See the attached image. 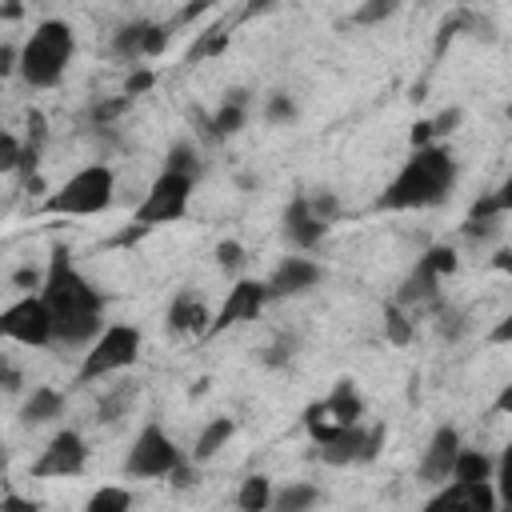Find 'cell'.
I'll list each match as a JSON object with an SVG mask.
<instances>
[{
  "label": "cell",
  "mask_w": 512,
  "mask_h": 512,
  "mask_svg": "<svg viewBox=\"0 0 512 512\" xmlns=\"http://www.w3.org/2000/svg\"><path fill=\"white\" fill-rule=\"evenodd\" d=\"M40 300L48 304L56 344L80 348V344H96V336L104 332V296L76 272L64 244H56L48 256Z\"/></svg>",
  "instance_id": "cell-1"
},
{
  "label": "cell",
  "mask_w": 512,
  "mask_h": 512,
  "mask_svg": "<svg viewBox=\"0 0 512 512\" xmlns=\"http://www.w3.org/2000/svg\"><path fill=\"white\" fill-rule=\"evenodd\" d=\"M456 188V156L444 144H428L416 148L400 172L388 180V188L380 192L376 208L380 212H412V208H436L448 200V192Z\"/></svg>",
  "instance_id": "cell-2"
},
{
  "label": "cell",
  "mask_w": 512,
  "mask_h": 512,
  "mask_svg": "<svg viewBox=\"0 0 512 512\" xmlns=\"http://www.w3.org/2000/svg\"><path fill=\"white\" fill-rule=\"evenodd\" d=\"M72 48H76V40H72V28L64 20H40L32 28V36L24 40V48H20V76H24V84H32V88L60 84L68 60H72Z\"/></svg>",
  "instance_id": "cell-3"
},
{
  "label": "cell",
  "mask_w": 512,
  "mask_h": 512,
  "mask_svg": "<svg viewBox=\"0 0 512 512\" xmlns=\"http://www.w3.org/2000/svg\"><path fill=\"white\" fill-rule=\"evenodd\" d=\"M116 192V176L104 164H88L76 176H68L48 200H44V216H96L112 204Z\"/></svg>",
  "instance_id": "cell-4"
},
{
  "label": "cell",
  "mask_w": 512,
  "mask_h": 512,
  "mask_svg": "<svg viewBox=\"0 0 512 512\" xmlns=\"http://www.w3.org/2000/svg\"><path fill=\"white\" fill-rule=\"evenodd\" d=\"M360 416H364V400H360L356 384L352 380H336V388L324 400H316V404L304 408V428H308L312 444H328L340 432L356 428Z\"/></svg>",
  "instance_id": "cell-5"
},
{
  "label": "cell",
  "mask_w": 512,
  "mask_h": 512,
  "mask_svg": "<svg viewBox=\"0 0 512 512\" xmlns=\"http://www.w3.org/2000/svg\"><path fill=\"white\" fill-rule=\"evenodd\" d=\"M140 356V332L132 324H108L96 344H88L84 352V364H80V384H92L108 372H120V368H132Z\"/></svg>",
  "instance_id": "cell-6"
},
{
  "label": "cell",
  "mask_w": 512,
  "mask_h": 512,
  "mask_svg": "<svg viewBox=\"0 0 512 512\" xmlns=\"http://www.w3.org/2000/svg\"><path fill=\"white\" fill-rule=\"evenodd\" d=\"M180 464H184V456L172 444V436L160 424H148V428H140V436L132 440L128 456H124V476L160 480V476H172Z\"/></svg>",
  "instance_id": "cell-7"
},
{
  "label": "cell",
  "mask_w": 512,
  "mask_h": 512,
  "mask_svg": "<svg viewBox=\"0 0 512 512\" xmlns=\"http://www.w3.org/2000/svg\"><path fill=\"white\" fill-rule=\"evenodd\" d=\"M452 272H456V252H452L448 244H432V248L416 260V268L404 276V284H400V292H396V304H400V308L436 304L440 280L452 276Z\"/></svg>",
  "instance_id": "cell-8"
},
{
  "label": "cell",
  "mask_w": 512,
  "mask_h": 512,
  "mask_svg": "<svg viewBox=\"0 0 512 512\" xmlns=\"http://www.w3.org/2000/svg\"><path fill=\"white\" fill-rule=\"evenodd\" d=\"M188 200H192V176H180V172H160L148 188V196L140 200L132 224H144V228H160V224H172L188 212Z\"/></svg>",
  "instance_id": "cell-9"
},
{
  "label": "cell",
  "mask_w": 512,
  "mask_h": 512,
  "mask_svg": "<svg viewBox=\"0 0 512 512\" xmlns=\"http://www.w3.org/2000/svg\"><path fill=\"white\" fill-rule=\"evenodd\" d=\"M0 332L16 344H28V348H44V344L56 340L52 336V316H48V304L40 300V292L8 304L4 316H0Z\"/></svg>",
  "instance_id": "cell-10"
},
{
  "label": "cell",
  "mask_w": 512,
  "mask_h": 512,
  "mask_svg": "<svg viewBox=\"0 0 512 512\" xmlns=\"http://www.w3.org/2000/svg\"><path fill=\"white\" fill-rule=\"evenodd\" d=\"M84 460H88V444H84V436L72 432V428H64V432H56V436L44 444V452L32 460V476H36V480L80 476V472H84Z\"/></svg>",
  "instance_id": "cell-11"
},
{
  "label": "cell",
  "mask_w": 512,
  "mask_h": 512,
  "mask_svg": "<svg viewBox=\"0 0 512 512\" xmlns=\"http://www.w3.org/2000/svg\"><path fill=\"white\" fill-rule=\"evenodd\" d=\"M384 424H372V428H364V424H356V428H348V432H340L336 440H328V444H316V456L324 460V464H332V468H348V464H368V460H376V452L384 448Z\"/></svg>",
  "instance_id": "cell-12"
},
{
  "label": "cell",
  "mask_w": 512,
  "mask_h": 512,
  "mask_svg": "<svg viewBox=\"0 0 512 512\" xmlns=\"http://www.w3.org/2000/svg\"><path fill=\"white\" fill-rule=\"evenodd\" d=\"M264 304H268V284H260V280H236V284L228 288V296H224V304H220V312H216L208 336H216V332H224V328H236V324H244V320H256Z\"/></svg>",
  "instance_id": "cell-13"
},
{
  "label": "cell",
  "mask_w": 512,
  "mask_h": 512,
  "mask_svg": "<svg viewBox=\"0 0 512 512\" xmlns=\"http://www.w3.org/2000/svg\"><path fill=\"white\" fill-rule=\"evenodd\" d=\"M424 512H496V488L488 480H448Z\"/></svg>",
  "instance_id": "cell-14"
},
{
  "label": "cell",
  "mask_w": 512,
  "mask_h": 512,
  "mask_svg": "<svg viewBox=\"0 0 512 512\" xmlns=\"http://www.w3.org/2000/svg\"><path fill=\"white\" fill-rule=\"evenodd\" d=\"M460 452H464V444H460V432L456 428H436L432 432V440H428V448H424V456H420V480L424 484H436V488H444L448 480H452V472H456V460H460Z\"/></svg>",
  "instance_id": "cell-15"
},
{
  "label": "cell",
  "mask_w": 512,
  "mask_h": 512,
  "mask_svg": "<svg viewBox=\"0 0 512 512\" xmlns=\"http://www.w3.org/2000/svg\"><path fill=\"white\" fill-rule=\"evenodd\" d=\"M324 232H328V224L316 216L312 196H292V204L284 208V240L292 248L308 252V248H316L324 240Z\"/></svg>",
  "instance_id": "cell-16"
},
{
  "label": "cell",
  "mask_w": 512,
  "mask_h": 512,
  "mask_svg": "<svg viewBox=\"0 0 512 512\" xmlns=\"http://www.w3.org/2000/svg\"><path fill=\"white\" fill-rule=\"evenodd\" d=\"M316 280H320V264L316 260H308V256H284L264 284H268V300H280V296H300V292L316 288Z\"/></svg>",
  "instance_id": "cell-17"
},
{
  "label": "cell",
  "mask_w": 512,
  "mask_h": 512,
  "mask_svg": "<svg viewBox=\"0 0 512 512\" xmlns=\"http://www.w3.org/2000/svg\"><path fill=\"white\" fill-rule=\"evenodd\" d=\"M168 328H172L176 336H208L212 320H208V308L184 288V292H176V300L168 304Z\"/></svg>",
  "instance_id": "cell-18"
},
{
  "label": "cell",
  "mask_w": 512,
  "mask_h": 512,
  "mask_svg": "<svg viewBox=\"0 0 512 512\" xmlns=\"http://www.w3.org/2000/svg\"><path fill=\"white\" fill-rule=\"evenodd\" d=\"M244 120H248V92L236 88V92L224 96V104L216 108V116L204 120V128H208L212 140H224V136H236L244 128Z\"/></svg>",
  "instance_id": "cell-19"
},
{
  "label": "cell",
  "mask_w": 512,
  "mask_h": 512,
  "mask_svg": "<svg viewBox=\"0 0 512 512\" xmlns=\"http://www.w3.org/2000/svg\"><path fill=\"white\" fill-rule=\"evenodd\" d=\"M60 408H64V396H60L52 384H40V388H32V396L24 400L20 416H24V424H48V420L60 416Z\"/></svg>",
  "instance_id": "cell-20"
},
{
  "label": "cell",
  "mask_w": 512,
  "mask_h": 512,
  "mask_svg": "<svg viewBox=\"0 0 512 512\" xmlns=\"http://www.w3.org/2000/svg\"><path fill=\"white\" fill-rule=\"evenodd\" d=\"M232 432H236V424L228 420V416H220V420H212L200 436H196V444H192V460L196 464H204V460H212L228 440H232Z\"/></svg>",
  "instance_id": "cell-21"
},
{
  "label": "cell",
  "mask_w": 512,
  "mask_h": 512,
  "mask_svg": "<svg viewBox=\"0 0 512 512\" xmlns=\"http://www.w3.org/2000/svg\"><path fill=\"white\" fill-rule=\"evenodd\" d=\"M236 508L240 512H268L272 508V484H268V476H248L244 484H240V492H236Z\"/></svg>",
  "instance_id": "cell-22"
},
{
  "label": "cell",
  "mask_w": 512,
  "mask_h": 512,
  "mask_svg": "<svg viewBox=\"0 0 512 512\" xmlns=\"http://www.w3.org/2000/svg\"><path fill=\"white\" fill-rule=\"evenodd\" d=\"M148 20H132V24H124V28H116V36H112V52L116 56H128V60H136V56H144V44H148Z\"/></svg>",
  "instance_id": "cell-23"
},
{
  "label": "cell",
  "mask_w": 512,
  "mask_h": 512,
  "mask_svg": "<svg viewBox=\"0 0 512 512\" xmlns=\"http://www.w3.org/2000/svg\"><path fill=\"white\" fill-rule=\"evenodd\" d=\"M316 500H320V488L316 484H288L280 496H272V508L268 512H308Z\"/></svg>",
  "instance_id": "cell-24"
},
{
  "label": "cell",
  "mask_w": 512,
  "mask_h": 512,
  "mask_svg": "<svg viewBox=\"0 0 512 512\" xmlns=\"http://www.w3.org/2000/svg\"><path fill=\"white\" fill-rule=\"evenodd\" d=\"M384 336H388L396 348H404V344L416 340V320H412L400 304H388V308H384Z\"/></svg>",
  "instance_id": "cell-25"
},
{
  "label": "cell",
  "mask_w": 512,
  "mask_h": 512,
  "mask_svg": "<svg viewBox=\"0 0 512 512\" xmlns=\"http://www.w3.org/2000/svg\"><path fill=\"white\" fill-rule=\"evenodd\" d=\"M84 512H132V492L128 488H116V484H104L88 496Z\"/></svg>",
  "instance_id": "cell-26"
},
{
  "label": "cell",
  "mask_w": 512,
  "mask_h": 512,
  "mask_svg": "<svg viewBox=\"0 0 512 512\" xmlns=\"http://www.w3.org/2000/svg\"><path fill=\"white\" fill-rule=\"evenodd\" d=\"M492 476V460L480 452V448H464L460 452V460H456V472H452V480H488Z\"/></svg>",
  "instance_id": "cell-27"
},
{
  "label": "cell",
  "mask_w": 512,
  "mask_h": 512,
  "mask_svg": "<svg viewBox=\"0 0 512 512\" xmlns=\"http://www.w3.org/2000/svg\"><path fill=\"white\" fill-rule=\"evenodd\" d=\"M224 48H228V28H224V24H212V28H204V32H200V40L188 48V64H192V60L220 56Z\"/></svg>",
  "instance_id": "cell-28"
},
{
  "label": "cell",
  "mask_w": 512,
  "mask_h": 512,
  "mask_svg": "<svg viewBox=\"0 0 512 512\" xmlns=\"http://www.w3.org/2000/svg\"><path fill=\"white\" fill-rule=\"evenodd\" d=\"M164 172H180V176H192V180H196V148H192L188 140L172 144V152H168V164H164Z\"/></svg>",
  "instance_id": "cell-29"
},
{
  "label": "cell",
  "mask_w": 512,
  "mask_h": 512,
  "mask_svg": "<svg viewBox=\"0 0 512 512\" xmlns=\"http://www.w3.org/2000/svg\"><path fill=\"white\" fill-rule=\"evenodd\" d=\"M496 500L504 512H512V444L504 448V456L496 464Z\"/></svg>",
  "instance_id": "cell-30"
},
{
  "label": "cell",
  "mask_w": 512,
  "mask_h": 512,
  "mask_svg": "<svg viewBox=\"0 0 512 512\" xmlns=\"http://www.w3.org/2000/svg\"><path fill=\"white\" fill-rule=\"evenodd\" d=\"M292 116H296V104H292L284 92H272L268 104H264V120H268V124H288Z\"/></svg>",
  "instance_id": "cell-31"
},
{
  "label": "cell",
  "mask_w": 512,
  "mask_h": 512,
  "mask_svg": "<svg viewBox=\"0 0 512 512\" xmlns=\"http://www.w3.org/2000/svg\"><path fill=\"white\" fill-rule=\"evenodd\" d=\"M216 264L224 272H240L244 268V244L240 240H220L216 244Z\"/></svg>",
  "instance_id": "cell-32"
},
{
  "label": "cell",
  "mask_w": 512,
  "mask_h": 512,
  "mask_svg": "<svg viewBox=\"0 0 512 512\" xmlns=\"http://www.w3.org/2000/svg\"><path fill=\"white\" fill-rule=\"evenodd\" d=\"M20 160H24V144L12 132H4L0 136V168L4 172H20Z\"/></svg>",
  "instance_id": "cell-33"
},
{
  "label": "cell",
  "mask_w": 512,
  "mask_h": 512,
  "mask_svg": "<svg viewBox=\"0 0 512 512\" xmlns=\"http://www.w3.org/2000/svg\"><path fill=\"white\" fill-rule=\"evenodd\" d=\"M392 12H396L392 0H372V4H360V8L352 12V20H356V24H376V20L392 16Z\"/></svg>",
  "instance_id": "cell-34"
},
{
  "label": "cell",
  "mask_w": 512,
  "mask_h": 512,
  "mask_svg": "<svg viewBox=\"0 0 512 512\" xmlns=\"http://www.w3.org/2000/svg\"><path fill=\"white\" fill-rule=\"evenodd\" d=\"M128 104H132L128 96H116V100H100V104H92V124H112Z\"/></svg>",
  "instance_id": "cell-35"
},
{
  "label": "cell",
  "mask_w": 512,
  "mask_h": 512,
  "mask_svg": "<svg viewBox=\"0 0 512 512\" xmlns=\"http://www.w3.org/2000/svg\"><path fill=\"white\" fill-rule=\"evenodd\" d=\"M152 84H156V72H152V68H136V72L124 80V96L136 100V96H144Z\"/></svg>",
  "instance_id": "cell-36"
},
{
  "label": "cell",
  "mask_w": 512,
  "mask_h": 512,
  "mask_svg": "<svg viewBox=\"0 0 512 512\" xmlns=\"http://www.w3.org/2000/svg\"><path fill=\"white\" fill-rule=\"evenodd\" d=\"M312 208H316V216H320L324 224H332V220L340 216V204H336V196H332V192H320V196H312Z\"/></svg>",
  "instance_id": "cell-37"
},
{
  "label": "cell",
  "mask_w": 512,
  "mask_h": 512,
  "mask_svg": "<svg viewBox=\"0 0 512 512\" xmlns=\"http://www.w3.org/2000/svg\"><path fill=\"white\" fill-rule=\"evenodd\" d=\"M408 140H412V152H416V148H428V144H436V128H432V120H420V124H412Z\"/></svg>",
  "instance_id": "cell-38"
},
{
  "label": "cell",
  "mask_w": 512,
  "mask_h": 512,
  "mask_svg": "<svg viewBox=\"0 0 512 512\" xmlns=\"http://www.w3.org/2000/svg\"><path fill=\"white\" fill-rule=\"evenodd\" d=\"M148 232H152V228H144V224H128V228H120L108 244H112V248H132V244H136L140 236H148Z\"/></svg>",
  "instance_id": "cell-39"
},
{
  "label": "cell",
  "mask_w": 512,
  "mask_h": 512,
  "mask_svg": "<svg viewBox=\"0 0 512 512\" xmlns=\"http://www.w3.org/2000/svg\"><path fill=\"white\" fill-rule=\"evenodd\" d=\"M168 48V28L164 24H152L148 28V44H144V56H160Z\"/></svg>",
  "instance_id": "cell-40"
},
{
  "label": "cell",
  "mask_w": 512,
  "mask_h": 512,
  "mask_svg": "<svg viewBox=\"0 0 512 512\" xmlns=\"http://www.w3.org/2000/svg\"><path fill=\"white\" fill-rule=\"evenodd\" d=\"M488 344H512V312H508V316H500V320L492 324Z\"/></svg>",
  "instance_id": "cell-41"
},
{
  "label": "cell",
  "mask_w": 512,
  "mask_h": 512,
  "mask_svg": "<svg viewBox=\"0 0 512 512\" xmlns=\"http://www.w3.org/2000/svg\"><path fill=\"white\" fill-rule=\"evenodd\" d=\"M0 512H40V504H36V500H24V496H16V492H8L4 504H0Z\"/></svg>",
  "instance_id": "cell-42"
},
{
  "label": "cell",
  "mask_w": 512,
  "mask_h": 512,
  "mask_svg": "<svg viewBox=\"0 0 512 512\" xmlns=\"http://www.w3.org/2000/svg\"><path fill=\"white\" fill-rule=\"evenodd\" d=\"M460 124V108H448V112H440L436 120H432V128H436V136H448L452 128Z\"/></svg>",
  "instance_id": "cell-43"
},
{
  "label": "cell",
  "mask_w": 512,
  "mask_h": 512,
  "mask_svg": "<svg viewBox=\"0 0 512 512\" xmlns=\"http://www.w3.org/2000/svg\"><path fill=\"white\" fill-rule=\"evenodd\" d=\"M492 200H496V208H500V212H512V172L500 180V188L492 192Z\"/></svg>",
  "instance_id": "cell-44"
},
{
  "label": "cell",
  "mask_w": 512,
  "mask_h": 512,
  "mask_svg": "<svg viewBox=\"0 0 512 512\" xmlns=\"http://www.w3.org/2000/svg\"><path fill=\"white\" fill-rule=\"evenodd\" d=\"M0 72H4V76L20 72V52H16L12 44H4V48H0Z\"/></svg>",
  "instance_id": "cell-45"
},
{
  "label": "cell",
  "mask_w": 512,
  "mask_h": 512,
  "mask_svg": "<svg viewBox=\"0 0 512 512\" xmlns=\"http://www.w3.org/2000/svg\"><path fill=\"white\" fill-rule=\"evenodd\" d=\"M12 280H16V284H20V288H36V284H44V276H40V272H36V268H20V272H16V276H12Z\"/></svg>",
  "instance_id": "cell-46"
},
{
  "label": "cell",
  "mask_w": 512,
  "mask_h": 512,
  "mask_svg": "<svg viewBox=\"0 0 512 512\" xmlns=\"http://www.w3.org/2000/svg\"><path fill=\"white\" fill-rule=\"evenodd\" d=\"M500 416H512V384H504L500 388V396H496V404H492Z\"/></svg>",
  "instance_id": "cell-47"
},
{
  "label": "cell",
  "mask_w": 512,
  "mask_h": 512,
  "mask_svg": "<svg viewBox=\"0 0 512 512\" xmlns=\"http://www.w3.org/2000/svg\"><path fill=\"white\" fill-rule=\"evenodd\" d=\"M192 480H196V468H188V464H180V468L172 472V484H176V488H188Z\"/></svg>",
  "instance_id": "cell-48"
},
{
  "label": "cell",
  "mask_w": 512,
  "mask_h": 512,
  "mask_svg": "<svg viewBox=\"0 0 512 512\" xmlns=\"http://www.w3.org/2000/svg\"><path fill=\"white\" fill-rule=\"evenodd\" d=\"M492 268H496V272H504V276H512V248L496 252V256H492Z\"/></svg>",
  "instance_id": "cell-49"
},
{
  "label": "cell",
  "mask_w": 512,
  "mask_h": 512,
  "mask_svg": "<svg viewBox=\"0 0 512 512\" xmlns=\"http://www.w3.org/2000/svg\"><path fill=\"white\" fill-rule=\"evenodd\" d=\"M4 388H8V392H16V388H20V376H16V368H12V364L4 368Z\"/></svg>",
  "instance_id": "cell-50"
},
{
  "label": "cell",
  "mask_w": 512,
  "mask_h": 512,
  "mask_svg": "<svg viewBox=\"0 0 512 512\" xmlns=\"http://www.w3.org/2000/svg\"><path fill=\"white\" fill-rule=\"evenodd\" d=\"M20 12H24V8H20V4H4V8H0V20H16V16H20Z\"/></svg>",
  "instance_id": "cell-51"
},
{
  "label": "cell",
  "mask_w": 512,
  "mask_h": 512,
  "mask_svg": "<svg viewBox=\"0 0 512 512\" xmlns=\"http://www.w3.org/2000/svg\"><path fill=\"white\" fill-rule=\"evenodd\" d=\"M508 116H512V104H508Z\"/></svg>",
  "instance_id": "cell-52"
}]
</instances>
